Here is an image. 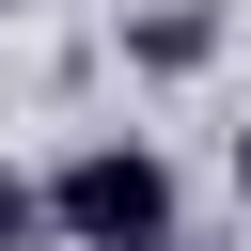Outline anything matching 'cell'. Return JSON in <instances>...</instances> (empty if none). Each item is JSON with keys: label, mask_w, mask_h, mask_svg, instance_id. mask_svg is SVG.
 <instances>
[{"label": "cell", "mask_w": 251, "mask_h": 251, "mask_svg": "<svg viewBox=\"0 0 251 251\" xmlns=\"http://www.w3.org/2000/svg\"><path fill=\"white\" fill-rule=\"evenodd\" d=\"M47 235H63V251H157V235H173V157L126 141V126L78 141V157L47 173Z\"/></svg>", "instance_id": "6da1fadb"}, {"label": "cell", "mask_w": 251, "mask_h": 251, "mask_svg": "<svg viewBox=\"0 0 251 251\" xmlns=\"http://www.w3.org/2000/svg\"><path fill=\"white\" fill-rule=\"evenodd\" d=\"M157 251H188V235H157Z\"/></svg>", "instance_id": "8992f818"}, {"label": "cell", "mask_w": 251, "mask_h": 251, "mask_svg": "<svg viewBox=\"0 0 251 251\" xmlns=\"http://www.w3.org/2000/svg\"><path fill=\"white\" fill-rule=\"evenodd\" d=\"M0 251H47V173H0Z\"/></svg>", "instance_id": "3957f363"}, {"label": "cell", "mask_w": 251, "mask_h": 251, "mask_svg": "<svg viewBox=\"0 0 251 251\" xmlns=\"http://www.w3.org/2000/svg\"><path fill=\"white\" fill-rule=\"evenodd\" d=\"M126 63H157V78L220 63V16H204V0H141V16H126Z\"/></svg>", "instance_id": "7a4b0ae2"}, {"label": "cell", "mask_w": 251, "mask_h": 251, "mask_svg": "<svg viewBox=\"0 0 251 251\" xmlns=\"http://www.w3.org/2000/svg\"><path fill=\"white\" fill-rule=\"evenodd\" d=\"M0 16H31V0H0Z\"/></svg>", "instance_id": "5b68a950"}, {"label": "cell", "mask_w": 251, "mask_h": 251, "mask_svg": "<svg viewBox=\"0 0 251 251\" xmlns=\"http://www.w3.org/2000/svg\"><path fill=\"white\" fill-rule=\"evenodd\" d=\"M235 204H251V126H235Z\"/></svg>", "instance_id": "277c9868"}]
</instances>
